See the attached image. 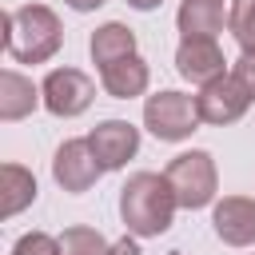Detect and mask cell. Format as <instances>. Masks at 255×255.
I'll list each match as a JSON object with an SVG mask.
<instances>
[{"instance_id": "6da1fadb", "label": "cell", "mask_w": 255, "mask_h": 255, "mask_svg": "<svg viewBox=\"0 0 255 255\" xmlns=\"http://www.w3.org/2000/svg\"><path fill=\"white\" fill-rule=\"evenodd\" d=\"M175 191L163 171H135L120 187V219L135 239H159L175 223Z\"/></svg>"}, {"instance_id": "7a4b0ae2", "label": "cell", "mask_w": 255, "mask_h": 255, "mask_svg": "<svg viewBox=\"0 0 255 255\" xmlns=\"http://www.w3.org/2000/svg\"><path fill=\"white\" fill-rule=\"evenodd\" d=\"M64 44V24L48 4H20L4 12V52L16 64H48Z\"/></svg>"}, {"instance_id": "3957f363", "label": "cell", "mask_w": 255, "mask_h": 255, "mask_svg": "<svg viewBox=\"0 0 255 255\" xmlns=\"http://www.w3.org/2000/svg\"><path fill=\"white\" fill-rule=\"evenodd\" d=\"M171 191H175V203L183 211H199V207H215V195H219V167H215V155L207 147H191V151H179L171 155V163L163 167Z\"/></svg>"}, {"instance_id": "277c9868", "label": "cell", "mask_w": 255, "mask_h": 255, "mask_svg": "<svg viewBox=\"0 0 255 255\" xmlns=\"http://www.w3.org/2000/svg\"><path fill=\"white\" fill-rule=\"evenodd\" d=\"M199 108H195V96L187 92H175V88H163V92H151L143 96V128L159 139V143H183L199 131Z\"/></svg>"}, {"instance_id": "5b68a950", "label": "cell", "mask_w": 255, "mask_h": 255, "mask_svg": "<svg viewBox=\"0 0 255 255\" xmlns=\"http://www.w3.org/2000/svg\"><path fill=\"white\" fill-rule=\"evenodd\" d=\"M40 96H44V112L56 120H76L92 108L96 100V80L80 68H52L40 80Z\"/></svg>"}, {"instance_id": "8992f818", "label": "cell", "mask_w": 255, "mask_h": 255, "mask_svg": "<svg viewBox=\"0 0 255 255\" xmlns=\"http://www.w3.org/2000/svg\"><path fill=\"white\" fill-rule=\"evenodd\" d=\"M251 104H255V100L247 96V88H243L231 72H227V76H219V80H211V84H203V88L195 92L199 120H203V124H211V128H227V124L243 120Z\"/></svg>"}, {"instance_id": "52a82bcc", "label": "cell", "mask_w": 255, "mask_h": 255, "mask_svg": "<svg viewBox=\"0 0 255 255\" xmlns=\"http://www.w3.org/2000/svg\"><path fill=\"white\" fill-rule=\"evenodd\" d=\"M100 175H104V167H100V159L92 155L88 135H84V139H64V143L56 147V155H52V179H56V187H64L68 195L92 191Z\"/></svg>"}, {"instance_id": "ba28073f", "label": "cell", "mask_w": 255, "mask_h": 255, "mask_svg": "<svg viewBox=\"0 0 255 255\" xmlns=\"http://www.w3.org/2000/svg\"><path fill=\"white\" fill-rule=\"evenodd\" d=\"M88 143H92V155L100 159L104 171H120V167H128V159H135V151H139V128L112 116V120H100V124L88 131Z\"/></svg>"}, {"instance_id": "9c48e42d", "label": "cell", "mask_w": 255, "mask_h": 255, "mask_svg": "<svg viewBox=\"0 0 255 255\" xmlns=\"http://www.w3.org/2000/svg\"><path fill=\"white\" fill-rule=\"evenodd\" d=\"M175 72L187 84L203 88V84L227 76L231 68H227V56H223L219 40H179V48H175Z\"/></svg>"}, {"instance_id": "30bf717a", "label": "cell", "mask_w": 255, "mask_h": 255, "mask_svg": "<svg viewBox=\"0 0 255 255\" xmlns=\"http://www.w3.org/2000/svg\"><path fill=\"white\" fill-rule=\"evenodd\" d=\"M211 227L227 247H255V199L223 195L211 207Z\"/></svg>"}, {"instance_id": "8fae6325", "label": "cell", "mask_w": 255, "mask_h": 255, "mask_svg": "<svg viewBox=\"0 0 255 255\" xmlns=\"http://www.w3.org/2000/svg\"><path fill=\"white\" fill-rule=\"evenodd\" d=\"M40 104H44L40 84H32V80H28L24 72H16V68H4V72H0V120H4V124L28 120Z\"/></svg>"}, {"instance_id": "7c38bea8", "label": "cell", "mask_w": 255, "mask_h": 255, "mask_svg": "<svg viewBox=\"0 0 255 255\" xmlns=\"http://www.w3.org/2000/svg\"><path fill=\"white\" fill-rule=\"evenodd\" d=\"M147 84H151V68H147V60L139 52L128 56V60H116V64L100 68V88L112 100H135V96L147 92Z\"/></svg>"}, {"instance_id": "4fadbf2b", "label": "cell", "mask_w": 255, "mask_h": 255, "mask_svg": "<svg viewBox=\"0 0 255 255\" xmlns=\"http://www.w3.org/2000/svg\"><path fill=\"white\" fill-rule=\"evenodd\" d=\"M227 24L223 0H183L175 12V28L183 40H215Z\"/></svg>"}, {"instance_id": "5bb4252c", "label": "cell", "mask_w": 255, "mask_h": 255, "mask_svg": "<svg viewBox=\"0 0 255 255\" xmlns=\"http://www.w3.org/2000/svg\"><path fill=\"white\" fill-rule=\"evenodd\" d=\"M88 52H92V64H96V68H108V64H116V60L135 56L139 44H135V32H131L128 24L108 20V24H100V28L88 36Z\"/></svg>"}, {"instance_id": "9a60e30c", "label": "cell", "mask_w": 255, "mask_h": 255, "mask_svg": "<svg viewBox=\"0 0 255 255\" xmlns=\"http://www.w3.org/2000/svg\"><path fill=\"white\" fill-rule=\"evenodd\" d=\"M36 175L24 167V163H4L0 167V215L4 219H12V215H20L24 207H32L36 203Z\"/></svg>"}, {"instance_id": "2e32d148", "label": "cell", "mask_w": 255, "mask_h": 255, "mask_svg": "<svg viewBox=\"0 0 255 255\" xmlns=\"http://www.w3.org/2000/svg\"><path fill=\"white\" fill-rule=\"evenodd\" d=\"M56 239H60V255H104V251L112 247L96 227H84V223L64 227Z\"/></svg>"}, {"instance_id": "e0dca14e", "label": "cell", "mask_w": 255, "mask_h": 255, "mask_svg": "<svg viewBox=\"0 0 255 255\" xmlns=\"http://www.w3.org/2000/svg\"><path fill=\"white\" fill-rule=\"evenodd\" d=\"M227 32L235 36L239 52L255 56V0H231L227 4Z\"/></svg>"}, {"instance_id": "ac0fdd59", "label": "cell", "mask_w": 255, "mask_h": 255, "mask_svg": "<svg viewBox=\"0 0 255 255\" xmlns=\"http://www.w3.org/2000/svg\"><path fill=\"white\" fill-rule=\"evenodd\" d=\"M12 255H60V239L48 231H24L12 243Z\"/></svg>"}, {"instance_id": "d6986e66", "label": "cell", "mask_w": 255, "mask_h": 255, "mask_svg": "<svg viewBox=\"0 0 255 255\" xmlns=\"http://www.w3.org/2000/svg\"><path fill=\"white\" fill-rule=\"evenodd\" d=\"M231 76L247 88V96L255 100V56H247V52H239V60L231 64Z\"/></svg>"}, {"instance_id": "ffe728a7", "label": "cell", "mask_w": 255, "mask_h": 255, "mask_svg": "<svg viewBox=\"0 0 255 255\" xmlns=\"http://www.w3.org/2000/svg\"><path fill=\"white\" fill-rule=\"evenodd\" d=\"M104 255H139V239H135V235H124V239H116Z\"/></svg>"}, {"instance_id": "44dd1931", "label": "cell", "mask_w": 255, "mask_h": 255, "mask_svg": "<svg viewBox=\"0 0 255 255\" xmlns=\"http://www.w3.org/2000/svg\"><path fill=\"white\" fill-rule=\"evenodd\" d=\"M72 12H96V8H104L108 0H64Z\"/></svg>"}, {"instance_id": "7402d4cb", "label": "cell", "mask_w": 255, "mask_h": 255, "mask_svg": "<svg viewBox=\"0 0 255 255\" xmlns=\"http://www.w3.org/2000/svg\"><path fill=\"white\" fill-rule=\"evenodd\" d=\"M163 0H128V8H135V12H155Z\"/></svg>"}, {"instance_id": "603a6c76", "label": "cell", "mask_w": 255, "mask_h": 255, "mask_svg": "<svg viewBox=\"0 0 255 255\" xmlns=\"http://www.w3.org/2000/svg\"><path fill=\"white\" fill-rule=\"evenodd\" d=\"M171 255H183V251H171Z\"/></svg>"}]
</instances>
